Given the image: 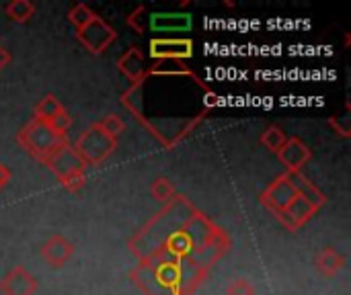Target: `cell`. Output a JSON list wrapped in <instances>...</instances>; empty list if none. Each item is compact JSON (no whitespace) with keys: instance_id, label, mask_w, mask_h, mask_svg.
<instances>
[{"instance_id":"obj_7","label":"cell","mask_w":351,"mask_h":295,"mask_svg":"<svg viewBox=\"0 0 351 295\" xmlns=\"http://www.w3.org/2000/svg\"><path fill=\"white\" fill-rule=\"evenodd\" d=\"M37 290V281L33 275L23 269L14 267L2 281H0V292L4 295H33Z\"/></svg>"},{"instance_id":"obj_14","label":"cell","mask_w":351,"mask_h":295,"mask_svg":"<svg viewBox=\"0 0 351 295\" xmlns=\"http://www.w3.org/2000/svg\"><path fill=\"white\" fill-rule=\"evenodd\" d=\"M4 12L16 23H27L35 14V4L29 0H12L4 6Z\"/></svg>"},{"instance_id":"obj_10","label":"cell","mask_w":351,"mask_h":295,"mask_svg":"<svg viewBox=\"0 0 351 295\" xmlns=\"http://www.w3.org/2000/svg\"><path fill=\"white\" fill-rule=\"evenodd\" d=\"M343 267H346V257L339 255L333 246H327L317 255V269L325 277L337 275Z\"/></svg>"},{"instance_id":"obj_13","label":"cell","mask_w":351,"mask_h":295,"mask_svg":"<svg viewBox=\"0 0 351 295\" xmlns=\"http://www.w3.org/2000/svg\"><path fill=\"white\" fill-rule=\"evenodd\" d=\"M64 111V107L60 105V101L51 94H47L45 99H41V103L35 107V119L37 121H43V123H51V119L56 115H60Z\"/></svg>"},{"instance_id":"obj_1","label":"cell","mask_w":351,"mask_h":295,"mask_svg":"<svg viewBox=\"0 0 351 295\" xmlns=\"http://www.w3.org/2000/svg\"><path fill=\"white\" fill-rule=\"evenodd\" d=\"M43 162L51 168V172L60 179V183L68 191L76 193L84 185V166L86 164L80 160L76 150H72L66 142L58 150H53Z\"/></svg>"},{"instance_id":"obj_11","label":"cell","mask_w":351,"mask_h":295,"mask_svg":"<svg viewBox=\"0 0 351 295\" xmlns=\"http://www.w3.org/2000/svg\"><path fill=\"white\" fill-rule=\"evenodd\" d=\"M150 25H152V29H156L160 33L185 31L191 27V14H152Z\"/></svg>"},{"instance_id":"obj_21","label":"cell","mask_w":351,"mask_h":295,"mask_svg":"<svg viewBox=\"0 0 351 295\" xmlns=\"http://www.w3.org/2000/svg\"><path fill=\"white\" fill-rule=\"evenodd\" d=\"M8 181H10V170L0 162V189H4L8 185Z\"/></svg>"},{"instance_id":"obj_8","label":"cell","mask_w":351,"mask_h":295,"mask_svg":"<svg viewBox=\"0 0 351 295\" xmlns=\"http://www.w3.org/2000/svg\"><path fill=\"white\" fill-rule=\"evenodd\" d=\"M278 156H280V160L290 168V170H300L308 160H311V150H308V146L302 142V140H298V138H288L286 140V144H284V148L278 152Z\"/></svg>"},{"instance_id":"obj_20","label":"cell","mask_w":351,"mask_h":295,"mask_svg":"<svg viewBox=\"0 0 351 295\" xmlns=\"http://www.w3.org/2000/svg\"><path fill=\"white\" fill-rule=\"evenodd\" d=\"M226 295H255V287L247 279L239 277L226 285Z\"/></svg>"},{"instance_id":"obj_9","label":"cell","mask_w":351,"mask_h":295,"mask_svg":"<svg viewBox=\"0 0 351 295\" xmlns=\"http://www.w3.org/2000/svg\"><path fill=\"white\" fill-rule=\"evenodd\" d=\"M72 253H74L72 242H68V240H66L64 236H60V234L51 236V238L43 244V248H41V257H43L45 263L51 265V267H62V265L72 257Z\"/></svg>"},{"instance_id":"obj_5","label":"cell","mask_w":351,"mask_h":295,"mask_svg":"<svg viewBox=\"0 0 351 295\" xmlns=\"http://www.w3.org/2000/svg\"><path fill=\"white\" fill-rule=\"evenodd\" d=\"M150 55L156 60L173 62L193 55V43L189 39H152Z\"/></svg>"},{"instance_id":"obj_3","label":"cell","mask_w":351,"mask_h":295,"mask_svg":"<svg viewBox=\"0 0 351 295\" xmlns=\"http://www.w3.org/2000/svg\"><path fill=\"white\" fill-rule=\"evenodd\" d=\"M117 146V140H111L97 123L90 125L74 144L76 154L80 156V160L84 164H101L105 158H109L113 154Z\"/></svg>"},{"instance_id":"obj_19","label":"cell","mask_w":351,"mask_h":295,"mask_svg":"<svg viewBox=\"0 0 351 295\" xmlns=\"http://www.w3.org/2000/svg\"><path fill=\"white\" fill-rule=\"evenodd\" d=\"M49 127H51V131L56 133V136H60V138H64L66 133H68V129L72 127V117H70V113L64 109L60 115H56L53 119H51V123H49Z\"/></svg>"},{"instance_id":"obj_22","label":"cell","mask_w":351,"mask_h":295,"mask_svg":"<svg viewBox=\"0 0 351 295\" xmlns=\"http://www.w3.org/2000/svg\"><path fill=\"white\" fill-rule=\"evenodd\" d=\"M8 62H10V53L0 45V70H2V68H6V64H8Z\"/></svg>"},{"instance_id":"obj_16","label":"cell","mask_w":351,"mask_h":295,"mask_svg":"<svg viewBox=\"0 0 351 295\" xmlns=\"http://www.w3.org/2000/svg\"><path fill=\"white\" fill-rule=\"evenodd\" d=\"M97 14L86 6V4H76L72 10H70V23L76 27V31H80L82 27H86Z\"/></svg>"},{"instance_id":"obj_15","label":"cell","mask_w":351,"mask_h":295,"mask_svg":"<svg viewBox=\"0 0 351 295\" xmlns=\"http://www.w3.org/2000/svg\"><path fill=\"white\" fill-rule=\"evenodd\" d=\"M286 133L280 129V127H276V125H271V127H267L263 133H261V138H259V142L265 146V148H269L271 152H280L282 148H284V144H286Z\"/></svg>"},{"instance_id":"obj_6","label":"cell","mask_w":351,"mask_h":295,"mask_svg":"<svg viewBox=\"0 0 351 295\" xmlns=\"http://www.w3.org/2000/svg\"><path fill=\"white\" fill-rule=\"evenodd\" d=\"M319 207H315L300 191H298V195L278 214V218L290 228V230H296V228H300L302 224H306L311 218H313V214L317 211Z\"/></svg>"},{"instance_id":"obj_12","label":"cell","mask_w":351,"mask_h":295,"mask_svg":"<svg viewBox=\"0 0 351 295\" xmlns=\"http://www.w3.org/2000/svg\"><path fill=\"white\" fill-rule=\"evenodd\" d=\"M144 57H142V53H140V49H136V47H132L121 60H119V70L128 76V78H132L134 82H138V78H142V72H144Z\"/></svg>"},{"instance_id":"obj_2","label":"cell","mask_w":351,"mask_h":295,"mask_svg":"<svg viewBox=\"0 0 351 295\" xmlns=\"http://www.w3.org/2000/svg\"><path fill=\"white\" fill-rule=\"evenodd\" d=\"M66 140L56 136L51 131V127L43 121L33 119L21 133H19V144L23 148H27L35 158L45 160L53 150H58Z\"/></svg>"},{"instance_id":"obj_4","label":"cell","mask_w":351,"mask_h":295,"mask_svg":"<svg viewBox=\"0 0 351 295\" xmlns=\"http://www.w3.org/2000/svg\"><path fill=\"white\" fill-rule=\"evenodd\" d=\"M78 39L82 41V45L93 51V53H101L103 49H107L113 41H115V31L101 18L95 16L86 27H82L78 33Z\"/></svg>"},{"instance_id":"obj_18","label":"cell","mask_w":351,"mask_h":295,"mask_svg":"<svg viewBox=\"0 0 351 295\" xmlns=\"http://www.w3.org/2000/svg\"><path fill=\"white\" fill-rule=\"evenodd\" d=\"M150 191H152V197L156 199V201H171L173 197H175V187L167 181V179H156L154 183H152V187H150Z\"/></svg>"},{"instance_id":"obj_17","label":"cell","mask_w":351,"mask_h":295,"mask_svg":"<svg viewBox=\"0 0 351 295\" xmlns=\"http://www.w3.org/2000/svg\"><path fill=\"white\" fill-rule=\"evenodd\" d=\"M97 125H99L111 140H117V138L121 136V131L125 129V123H123V119H121L119 115H107V117L101 119Z\"/></svg>"}]
</instances>
